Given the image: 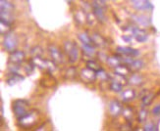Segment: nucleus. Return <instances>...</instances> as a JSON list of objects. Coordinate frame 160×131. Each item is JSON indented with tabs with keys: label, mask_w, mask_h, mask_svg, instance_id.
<instances>
[{
	"label": "nucleus",
	"mask_w": 160,
	"mask_h": 131,
	"mask_svg": "<svg viewBox=\"0 0 160 131\" xmlns=\"http://www.w3.org/2000/svg\"><path fill=\"white\" fill-rule=\"evenodd\" d=\"M92 14L95 16L96 20L100 23H104L106 21L105 11L107 9V6L105 3V0H93L92 4Z\"/></svg>",
	"instance_id": "f257e3e1"
},
{
	"label": "nucleus",
	"mask_w": 160,
	"mask_h": 131,
	"mask_svg": "<svg viewBox=\"0 0 160 131\" xmlns=\"http://www.w3.org/2000/svg\"><path fill=\"white\" fill-rule=\"evenodd\" d=\"M64 52L67 55L68 61L71 64L76 63L80 58L79 47L73 41H66V42H64Z\"/></svg>",
	"instance_id": "f03ea898"
},
{
	"label": "nucleus",
	"mask_w": 160,
	"mask_h": 131,
	"mask_svg": "<svg viewBox=\"0 0 160 131\" xmlns=\"http://www.w3.org/2000/svg\"><path fill=\"white\" fill-rule=\"evenodd\" d=\"M29 102L26 100H22L19 99L14 101L13 103V111H14V115H16L17 119L23 118L25 115H27L29 113Z\"/></svg>",
	"instance_id": "7ed1b4c3"
},
{
	"label": "nucleus",
	"mask_w": 160,
	"mask_h": 131,
	"mask_svg": "<svg viewBox=\"0 0 160 131\" xmlns=\"http://www.w3.org/2000/svg\"><path fill=\"white\" fill-rule=\"evenodd\" d=\"M38 122V113L37 111H29L23 118L18 119V123L23 128H31Z\"/></svg>",
	"instance_id": "20e7f679"
},
{
	"label": "nucleus",
	"mask_w": 160,
	"mask_h": 131,
	"mask_svg": "<svg viewBox=\"0 0 160 131\" xmlns=\"http://www.w3.org/2000/svg\"><path fill=\"white\" fill-rule=\"evenodd\" d=\"M18 46V38L15 33H7L5 34L3 39V47L6 51L13 52L16 50Z\"/></svg>",
	"instance_id": "39448f33"
},
{
	"label": "nucleus",
	"mask_w": 160,
	"mask_h": 131,
	"mask_svg": "<svg viewBox=\"0 0 160 131\" xmlns=\"http://www.w3.org/2000/svg\"><path fill=\"white\" fill-rule=\"evenodd\" d=\"M125 30H131L132 36H133L138 42H140V43H143L148 39V32L145 31L143 29H141V27H138V26H129L128 29H125Z\"/></svg>",
	"instance_id": "423d86ee"
},
{
	"label": "nucleus",
	"mask_w": 160,
	"mask_h": 131,
	"mask_svg": "<svg viewBox=\"0 0 160 131\" xmlns=\"http://www.w3.org/2000/svg\"><path fill=\"white\" fill-rule=\"evenodd\" d=\"M48 52H49L50 58L52 59L54 63H56L57 65L63 63V55H62V53L58 49V47L51 44L48 46Z\"/></svg>",
	"instance_id": "0eeeda50"
},
{
	"label": "nucleus",
	"mask_w": 160,
	"mask_h": 131,
	"mask_svg": "<svg viewBox=\"0 0 160 131\" xmlns=\"http://www.w3.org/2000/svg\"><path fill=\"white\" fill-rule=\"evenodd\" d=\"M80 77L83 82H93L97 79L96 72L90 70V68H82V70L81 71Z\"/></svg>",
	"instance_id": "6e6552de"
},
{
	"label": "nucleus",
	"mask_w": 160,
	"mask_h": 131,
	"mask_svg": "<svg viewBox=\"0 0 160 131\" xmlns=\"http://www.w3.org/2000/svg\"><path fill=\"white\" fill-rule=\"evenodd\" d=\"M134 8L138 11H148L153 8L149 0H131Z\"/></svg>",
	"instance_id": "1a4fd4ad"
},
{
	"label": "nucleus",
	"mask_w": 160,
	"mask_h": 131,
	"mask_svg": "<svg viewBox=\"0 0 160 131\" xmlns=\"http://www.w3.org/2000/svg\"><path fill=\"white\" fill-rule=\"evenodd\" d=\"M108 110H109L110 115H112V116H118L119 115L122 114V111H123L122 103L119 102L118 100L110 101L109 106H108Z\"/></svg>",
	"instance_id": "9d476101"
},
{
	"label": "nucleus",
	"mask_w": 160,
	"mask_h": 131,
	"mask_svg": "<svg viewBox=\"0 0 160 131\" xmlns=\"http://www.w3.org/2000/svg\"><path fill=\"white\" fill-rule=\"evenodd\" d=\"M117 54L121 56H128V57H138L140 55V52L137 49H134L132 47H117Z\"/></svg>",
	"instance_id": "9b49d317"
},
{
	"label": "nucleus",
	"mask_w": 160,
	"mask_h": 131,
	"mask_svg": "<svg viewBox=\"0 0 160 131\" xmlns=\"http://www.w3.org/2000/svg\"><path fill=\"white\" fill-rule=\"evenodd\" d=\"M25 59V53L21 50H15L11 52L9 56V63L10 64H21Z\"/></svg>",
	"instance_id": "f8f14e48"
},
{
	"label": "nucleus",
	"mask_w": 160,
	"mask_h": 131,
	"mask_svg": "<svg viewBox=\"0 0 160 131\" xmlns=\"http://www.w3.org/2000/svg\"><path fill=\"white\" fill-rule=\"evenodd\" d=\"M92 43L95 47H98L100 49H103L107 46V41L102 35H100L99 33H93L92 35Z\"/></svg>",
	"instance_id": "ddd939ff"
},
{
	"label": "nucleus",
	"mask_w": 160,
	"mask_h": 131,
	"mask_svg": "<svg viewBox=\"0 0 160 131\" xmlns=\"http://www.w3.org/2000/svg\"><path fill=\"white\" fill-rule=\"evenodd\" d=\"M127 66L130 68V70L132 72L138 73L144 67V62L142 60H141V59H133L130 62V64L127 65Z\"/></svg>",
	"instance_id": "4468645a"
},
{
	"label": "nucleus",
	"mask_w": 160,
	"mask_h": 131,
	"mask_svg": "<svg viewBox=\"0 0 160 131\" xmlns=\"http://www.w3.org/2000/svg\"><path fill=\"white\" fill-rule=\"evenodd\" d=\"M24 80V77L23 75H21L20 73H10V77L6 79V83L12 86V85H15L18 82Z\"/></svg>",
	"instance_id": "2eb2a0df"
},
{
	"label": "nucleus",
	"mask_w": 160,
	"mask_h": 131,
	"mask_svg": "<svg viewBox=\"0 0 160 131\" xmlns=\"http://www.w3.org/2000/svg\"><path fill=\"white\" fill-rule=\"evenodd\" d=\"M121 98L122 101L125 103L131 102L132 100H134L136 98V92L133 89H127V90H124L121 92Z\"/></svg>",
	"instance_id": "dca6fc26"
},
{
	"label": "nucleus",
	"mask_w": 160,
	"mask_h": 131,
	"mask_svg": "<svg viewBox=\"0 0 160 131\" xmlns=\"http://www.w3.org/2000/svg\"><path fill=\"white\" fill-rule=\"evenodd\" d=\"M106 63L111 67V68H117L120 64H122V56L121 55H114V56H110L107 58Z\"/></svg>",
	"instance_id": "f3484780"
},
{
	"label": "nucleus",
	"mask_w": 160,
	"mask_h": 131,
	"mask_svg": "<svg viewBox=\"0 0 160 131\" xmlns=\"http://www.w3.org/2000/svg\"><path fill=\"white\" fill-rule=\"evenodd\" d=\"M15 7L8 0H0V12L13 13Z\"/></svg>",
	"instance_id": "a211bd4d"
},
{
	"label": "nucleus",
	"mask_w": 160,
	"mask_h": 131,
	"mask_svg": "<svg viewBox=\"0 0 160 131\" xmlns=\"http://www.w3.org/2000/svg\"><path fill=\"white\" fill-rule=\"evenodd\" d=\"M129 83L135 86H140L143 83V77L140 73H134L129 79Z\"/></svg>",
	"instance_id": "6ab92c4d"
},
{
	"label": "nucleus",
	"mask_w": 160,
	"mask_h": 131,
	"mask_svg": "<svg viewBox=\"0 0 160 131\" xmlns=\"http://www.w3.org/2000/svg\"><path fill=\"white\" fill-rule=\"evenodd\" d=\"M155 98V94L152 93V92H148L147 94H144L142 97V106L143 107H148L149 105H151V103L153 102Z\"/></svg>",
	"instance_id": "aec40b11"
},
{
	"label": "nucleus",
	"mask_w": 160,
	"mask_h": 131,
	"mask_svg": "<svg viewBox=\"0 0 160 131\" xmlns=\"http://www.w3.org/2000/svg\"><path fill=\"white\" fill-rule=\"evenodd\" d=\"M131 70L130 68L126 65V64H120L117 68H115V72L116 73L118 74H121V75H124V77H127L129 73H131Z\"/></svg>",
	"instance_id": "412c9836"
},
{
	"label": "nucleus",
	"mask_w": 160,
	"mask_h": 131,
	"mask_svg": "<svg viewBox=\"0 0 160 131\" xmlns=\"http://www.w3.org/2000/svg\"><path fill=\"white\" fill-rule=\"evenodd\" d=\"M82 49L86 55L88 56H93V55L96 53L95 51V46L93 44H83L82 43Z\"/></svg>",
	"instance_id": "4be33fe9"
},
{
	"label": "nucleus",
	"mask_w": 160,
	"mask_h": 131,
	"mask_svg": "<svg viewBox=\"0 0 160 131\" xmlns=\"http://www.w3.org/2000/svg\"><path fill=\"white\" fill-rule=\"evenodd\" d=\"M109 89L111 91H113L115 93H121L123 91V84L116 82L113 80H110L109 82Z\"/></svg>",
	"instance_id": "5701e85b"
},
{
	"label": "nucleus",
	"mask_w": 160,
	"mask_h": 131,
	"mask_svg": "<svg viewBox=\"0 0 160 131\" xmlns=\"http://www.w3.org/2000/svg\"><path fill=\"white\" fill-rule=\"evenodd\" d=\"M122 115H124L125 119H126L127 121H130V120L133 119V116H134V111H133V109L130 108V107L123 108Z\"/></svg>",
	"instance_id": "b1692460"
},
{
	"label": "nucleus",
	"mask_w": 160,
	"mask_h": 131,
	"mask_svg": "<svg viewBox=\"0 0 160 131\" xmlns=\"http://www.w3.org/2000/svg\"><path fill=\"white\" fill-rule=\"evenodd\" d=\"M134 18H135L134 20L140 26H148L149 25V20L148 17L142 16V15H135Z\"/></svg>",
	"instance_id": "393cba45"
},
{
	"label": "nucleus",
	"mask_w": 160,
	"mask_h": 131,
	"mask_svg": "<svg viewBox=\"0 0 160 131\" xmlns=\"http://www.w3.org/2000/svg\"><path fill=\"white\" fill-rule=\"evenodd\" d=\"M76 75H77V68L75 67H70L65 73V77L69 80L74 79L76 77Z\"/></svg>",
	"instance_id": "a878e982"
},
{
	"label": "nucleus",
	"mask_w": 160,
	"mask_h": 131,
	"mask_svg": "<svg viewBox=\"0 0 160 131\" xmlns=\"http://www.w3.org/2000/svg\"><path fill=\"white\" fill-rule=\"evenodd\" d=\"M79 39L82 43L83 44H93L92 36H88L87 33H80L79 34Z\"/></svg>",
	"instance_id": "bb28decb"
},
{
	"label": "nucleus",
	"mask_w": 160,
	"mask_h": 131,
	"mask_svg": "<svg viewBox=\"0 0 160 131\" xmlns=\"http://www.w3.org/2000/svg\"><path fill=\"white\" fill-rule=\"evenodd\" d=\"M87 68H90V70H92V71H94V72L99 71L100 68H101L100 65H99L98 63H97V62L93 61V60H89V61L87 62Z\"/></svg>",
	"instance_id": "cd10ccee"
},
{
	"label": "nucleus",
	"mask_w": 160,
	"mask_h": 131,
	"mask_svg": "<svg viewBox=\"0 0 160 131\" xmlns=\"http://www.w3.org/2000/svg\"><path fill=\"white\" fill-rule=\"evenodd\" d=\"M148 110L145 109H142L140 112H138V122H144L148 119Z\"/></svg>",
	"instance_id": "c85d7f7f"
},
{
	"label": "nucleus",
	"mask_w": 160,
	"mask_h": 131,
	"mask_svg": "<svg viewBox=\"0 0 160 131\" xmlns=\"http://www.w3.org/2000/svg\"><path fill=\"white\" fill-rule=\"evenodd\" d=\"M96 77L97 78H100L101 81H105L109 79V74L103 70V68H100L99 71L96 72Z\"/></svg>",
	"instance_id": "c756f323"
},
{
	"label": "nucleus",
	"mask_w": 160,
	"mask_h": 131,
	"mask_svg": "<svg viewBox=\"0 0 160 131\" xmlns=\"http://www.w3.org/2000/svg\"><path fill=\"white\" fill-rule=\"evenodd\" d=\"M32 55L33 57H41V55H42L43 51H42V48L39 47V46H36L33 47L32 51H31Z\"/></svg>",
	"instance_id": "7c9ffc66"
},
{
	"label": "nucleus",
	"mask_w": 160,
	"mask_h": 131,
	"mask_svg": "<svg viewBox=\"0 0 160 131\" xmlns=\"http://www.w3.org/2000/svg\"><path fill=\"white\" fill-rule=\"evenodd\" d=\"M34 67H36V65H34L32 60H31V62H29V63H28L25 66V72H26V73L27 74H32V73L34 70Z\"/></svg>",
	"instance_id": "2f4dec72"
},
{
	"label": "nucleus",
	"mask_w": 160,
	"mask_h": 131,
	"mask_svg": "<svg viewBox=\"0 0 160 131\" xmlns=\"http://www.w3.org/2000/svg\"><path fill=\"white\" fill-rule=\"evenodd\" d=\"M143 129L148 130V131H155V130H157V126L154 124V123H148Z\"/></svg>",
	"instance_id": "473e14b6"
},
{
	"label": "nucleus",
	"mask_w": 160,
	"mask_h": 131,
	"mask_svg": "<svg viewBox=\"0 0 160 131\" xmlns=\"http://www.w3.org/2000/svg\"><path fill=\"white\" fill-rule=\"evenodd\" d=\"M151 113H152V115H155V116L160 115V104H157L153 109H152Z\"/></svg>",
	"instance_id": "72a5a7b5"
},
{
	"label": "nucleus",
	"mask_w": 160,
	"mask_h": 131,
	"mask_svg": "<svg viewBox=\"0 0 160 131\" xmlns=\"http://www.w3.org/2000/svg\"><path fill=\"white\" fill-rule=\"evenodd\" d=\"M122 38H123L125 41H126L127 43H131V42H132V35H131V36H128V35H124Z\"/></svg>",
	"instance_id": "f704fd0d"
},
{
	"label": "nucleus",
	"mask_w": 160,
	"mask_h": 131,
	"mask_svg": "<svg viewBox=\"0 0 160 131\" xmlns=\"http://www.w3.org/2000/svg\"><path fill=\"white\" fill-rule=\"evenodd\" d=\"M105 1H106V0H105Z\"/></svg>",
	"instance_id": "c9c22d12"
}]
</instances>
